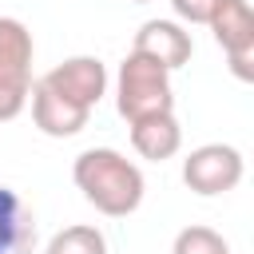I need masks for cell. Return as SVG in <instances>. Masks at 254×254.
I'll use <instances>...</instances> for the list:
<instances>
[{
    "label": "cell",
    "mask_w": 254,
    "mask_h": 254,
    "mask_svg": "<svg viewBox=\"0 0 254 254\" xmlns=\"http://www.w3.org/2000/svg\"><path fill=\"white\" fill-rule=\"evenodd\" d=\"M218 4H222V0H171L179 24H206V20L214 16Z\"/></svg>",
    "instance_id": "obj_13"
},
{
    "label": "cell",
    "mask_w": 254,
    "mask_h": 254,
    "mask_svg": "<svg viewBox=\"0 0 254 254\" xmlns=\"http://www.w3.org/2000/svg\"><path fill=\"white\" fill-rule=\"evenodd\" d=\"M36 250V218L28 202L0 183V254H32Z\"/></svg>",
    "instance_id": "obj_10"
},
{
    "label": "cell",
    "mask_w": 254,
    "mask_h": 254,
    "mask_svg": "<svg viewBox=\"0 0 254 254\" xmlns=\"http://www.w3.org/2000/svg\"><path fill=\"white\" fill-rule=\"evenodd\" d=\"M171 254H230V246H226V238H222L214 226L194 222V226H183V230L175 234Z\"/></svg>",
    "instance_id": "obj_12"
},
{
    "label": "cell",
    "mask_w": 254,
    "mask_h": 254,
    "mask_svg": "<svg viewBox=\"0 0 254 254\" xmlns=\"http://www.w3.org/2000/svg\"><path fill=\"white\" fill-rule=\"evenodd\" d=\"M131 4H151V0H131Z\"/></svg>",
    "instance_id": "obj_14"
},
{
    "label": "cell",
    "mask_w": 254,
    "mask_h": 254,
    "mask_svg": "<svg viewBox=\"0 0 254 254\" xmlns=\"http://www.w3.org/2000/svg\"><path fill=\"white\" fill-rule=\"evenodd\" d=\"M71 179L83 190V198L107 218L135 214L143 202V190H147L143 171L127 155H119L115 147H87L83 155H75Z\"/></svg>",
    "instance_id": "obj_1"
},
{
    "label": "cell",
    "mask_w": 254,
    "mask_h": 254,
    "mask_svg": "<svg viewBox=\"0 0 254 254\" xmlns=\"http://www.w3.org/2000/svg\"><path fill=\"white\" fill-rule=\"evenodd\" d=\"M40 83L52 87L56 95H64L67 103L91 111V107L107 95V67H103V60H95V56H71V60H64V64H56L48 75H40Z\"/></svg>",
    "instance_id": "obj_5"
},
{
    "label": "cell",
    "mask_w": 254,
    "mask_h": 254,
    "mask_svg": "<svg viewBox=\"0 0 254 254\" xmlns=\"http://www.w3.org/2000/svg\"><path fill=\"white\" fill-rule=\"evenodd\" d=\"M44 254H107V238L99 226L75 222V226H64L60 234H52Z\"/></svg>",
    "instance_id": "obj_11"
},
{
    "label": "cell",
    "mask_w": 254,
    "mask_h": 254,
    "mask_svg": "<svg viewBox=\"0 0 254 254\" xmlns=\"http://www.w3.org/2000/svg\"><path fill=\"white\" fill-rule=\"evenodd\" d=\"M131 147H135L143 159H151V163H167V159H175L179 147H183V127H179L175 111L135 119V123H131Z\"/></svg>",
    "instance_id": "obj_8"
},
{
    "label": "cell",
    "mask_w": 254,
    "mask_h": 254,
    "mask_svg": "<svg viewBox=\"0 0 254 254\" xmlns=\"http://www.w3.org/2000/svg\"><path fill=\"white\" fill-rule=\"evenodd\" d=\"M242 175H246L242 151L230 147V143H202L183 159V183L194 194H206V198L234 190L242 183Z\"/></svg>",
    "instance_id": "obj_4"
},
{
    "label": "cell",
    "mask_w": 254,
    "mask_h": 254,
    "mask_svg": "<svg viewBox=\"0 0 254 254\" xmlns=\"http://www.w3.org/2000/svg\"><path fill=\"white\" fill-rule=\"evenodd\" d=\"M32 60L36 44L32 32L16 16H0V123L16 119L32 95Z\"/></svg>",
    "instance_id": "obj_3"
},
{
    "label": "cell",
    "mask_w": 254,
    "mask_h": 254,
    "mask_svg": "<svg viewBox=\"0 0 254 254\" xmlns=\"http://www.w3.org/2000/svg\"><path fill=\"white\" fill-rule=\"evenodd\" d=\"M115 107L127 123L175 111L171 71L139 52H127V60L119 64V75H115Z\"/></svg>",
    "instance_id": "obj_2"
},
{
    "label": "cell",
    "mask_w": 254,
    "mask_h": 254,
    "mask_svg": "<svg viewBox=\"0 0 254 254\" xmlns=\"http://www.w3.org/2000/svg\"><path fill=\"white\" fill-rule=\"evenodd\" d=\"M131 52H139V56L163 64L167 71H175V67L190 64V56H194V40H190V32H187L179 20H147V24L135 32Z\"/></svg>",
    "instance_id": "obj_6"
},
{
    "label": "cell",
    "mask_w": 254,
    "mask_h": 254,
    "mask_svg": "<svg viewBox=\"0 0 254 254\" xmlns=\"http://www.w3.org/2000/svg\"><path fill=\"white\" fill-rule=\"evenodd\" d=\"M32 123L44 131V135H52V139H71V135H79L83 127H87V119H91V111H83V107H75V103H67L64 95H56L52 87H44L40 79L32 83Z\"/></svg>",
    "instance_id": "obj_7"
},
{
    "label": "cell",
    "mask_w": 254,
    "mask_h": 254,
    "mask_svg": "<svg viewBox=\"0 0 254 254\" xmlns=\"http://www.w3.org/2000/svg\"><path fill=\"white\" fill-rule=\"evenodd\" d=\"M206 28L214 32V44L226 56L254 52V12L246 0H222L214 8V16L206 20Z\"/></svg>",
    "instance_id": "obj_9"
}]
</instances>
